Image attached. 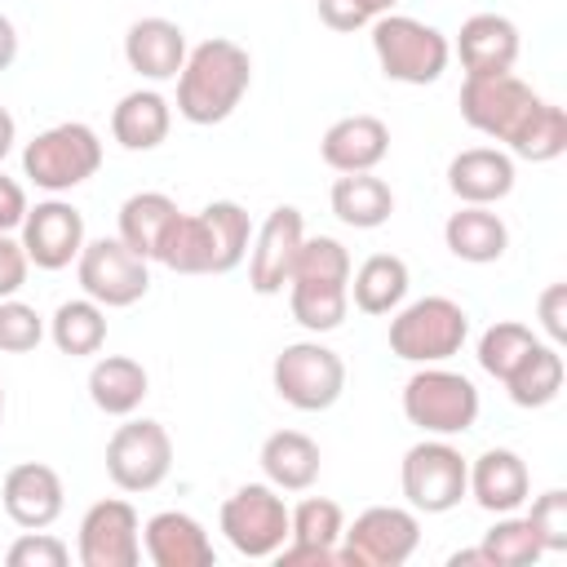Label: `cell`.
<instances>
[{"instance_id":"cell-1","label":"cell","mask_w":567,"mask_h":567,"mask_svg":"<svg viewBox=\"0 0 567 567\" xmlns=\"http://www.w3.org/2000/svg\"><path fill=\"white\" fill-rule=\"evenodd\" d=\"M461 120L492 137L505 142L509 155L549 164L567 151V111L549 97H540L532 84H523L514 71L501 75H465L461 84Z\"/></svg>"},{"instance_id":"cell-2","label":"cell","mask_w":567,"mask_h":567,"mask_svg":"<svg viewBox=\"0 0 567 567\" xmlns=\"http://www.w3.org/2000/svg\"><path fill=\"white\" fill-rule=\"evenodd\" d=\"M252 244V217L235 199H213L199 213H182L159 248V266L177 275H230Z\"/></svg>"},{"instance_id":"cell-3","label":"cell","mask_w":567,"mask_h":567,"mask_svg":"<svg viewBox=\"0 0 567 567\" xmlns=\"http://www.w3.org/2000/svg\"><path fill=\"white\" fill-rule=\"evenodd\" d=\"M252 84V58L226 35L199 40L177 71V115L190 124H221Z\"/></svg>"},{"instance_id":"cell-4","label":"cell","mask_w":567,"mask_h":567,"mask_svg":"<svg viewBox=\"0 0 567 567\" xmlns=\"http://www.w3.org/2000/svg\"><path fill=\"white\" fill-rule=\"evenodd\" d=\"M288 306L306 332H332L350 310V252L332 235H306L288 275Z\"/></svg>"},{"instance_id":"cell-5","label":"cell","mask_w":567,"mask_h":567,"mask_svg":"<svg viewBox=\"0 0 567 567\" xmlns=\"http://www.w3.org/2000/svg\"><path fill=\"white\" fill-rule=\"evenodd\" d=\"M372 53L385 80L399 84H434L447 71L452 44L439 27L408 18V13H381L372 18Z\"/></svg>"},{"instance_id":"cell-6","label":"cell","mask_w":567,"mask_h":567,"mask_svg":"<svg viewBox=\"0 0 567 567\" xmlns=\"http://www.w3.org/2000/svg\"><path fill=\"white\" fill-rule=\"evenodd\" d=\"M403 416L434 439L465 434L478 421V390L465 372L421 363V372H412L403 385Z\"/></svg>"},{"instance_id":"cell-7","label":"cell","mask_w":567,"mask_h":567,"mask_svg":"<svg viewBox=\"0 0 567 567\" xmlns=\"http://www.w3.org/2000/svg\"><path fill=\"white\" fill-rule=\"evenodd\" d=\"M102 168V137L80 124V120H66V124H53L44 133H35L27 146H22V173L49 190V195H62V190H75L80 182H89L93 173Z\"/></svg>"},{"instance_id":"cell-8","label":"cell","mask_w":567,"mask_h":567,"mask_svg":"<svg viewBox=\"0 0 567 567\" xmlns=\"http://www.w3.org/2000/svg\"><path fill=\"white\" fill-rule=\"evenodd\" d=\"M470 337V315L452 297H421L412 306H399L390 319V354L408 363H443L461 354Z\"/></svg>"},{"instance_id":"cell-9","label":"cell","mask_w":567,"mask_h":567,"mask_svg":"<svg viewBox=\"0 0 567 567\" xmlns=\"http://www.w3.org/2000/svg\"><path fill=\"white\" fill-rule=\"evenodd\" d=\"M275 394L297 412H328L346 390V363L323 341H292L270 368Z\"/></svg>"},{"instance_id":"cell-10","label":"cell","mask_w":567,"mask_h":567,"mask_svg":"<svg viewBox=\"0 0 567 567\" xmlns=\"http://www.w3.org/2000/svg\"><path fill=\"white\" fill-rule=\"evenodd\" d=\"M399 483L416 514H447L470 496V461L447 439H421L403 452Z\"/></svg>"},{"instance_id":"cell-11","label":"cell","mask_w":567,"mask_h":567,"mask_svg":"<svg viewBox=\"0 0 567 567\" xmlns=\"http://www.w3.org/2000/svg\"><path fill=\"white\" fill-rule=\"evenodd\" d=\"M421 523L416 509L403 505H372L350 527H341L337 563L341 567H399L416 554Z\"/></svg>"},{"instance_id":"cell-12","label":"cell","mask_w":567,"mask_h":567,"mask_svg":"<svg viewBox=\"0 0 567 567\" xmlns=\"http://www.w3.org/2000/svg\"><path fill=\"white\" fill-rule=\"evenodd\" d=\"M75 279L84 288V297H93L106 310L133 306V301H142L151 292L146 257H137L120 235L84 239V248L75 257Z\"/></svg>"},{"instance_id":"cell-13","label":"cell","mask_w":567,"mask_h":567,"mask_svg":"<svg viewBox=\"0 0 567 567\" xmlns=\"http://www.w3.org/2000/svg\"><path fill=\"white\" fill-rule=\"evenodd\" d=\"M221 536L244 558H275L288 540V505L270 483H244L221 501Z\"/></svg>"},{"instance_id":"cell-14","label":"cell","mask_w":567,"mask_h":567,"mask_svg":"<svg viewBox=\"0 0 567 567\" xmlns=\"http://www.w3.org/2000/svg\"><path fill=\"white\" fill-rule=\"evenodd\" d=\"M173 470V439L159 421L137 416L106 439V474L120 492H155Z\"/></svg>"},{"instance_id":"cell-15","label":"cell","mask_w":567,"mask_h":567,"mask_svg":"<svg viewBox=\"0 0 567 567\" xmlns=\"http://www.w3.org/2000/svg\"><path fill=\"white\" fill-rule=\"evenodd\" d=\"M75 554L84 567H137L142 563V523L128 501H97L80 518Z\"/></svg>"},{"instance_id":"cell-16","label":"cell","mask_w":567,"mask_h":567,"mask_svg":"<svg viewBox=\"0 0 567 567\" xmlns=\"http://www.w3.org/2000/svg\"><path fill=\"white\" fill-rule=\"evenodd\" d=\"M306 239V217L292 204H279L266 213V221L257 226L252 244H248V288L257 297H275L288 288L297 248Z\"/></svg>"},{"instance_id":"cell-17","label":"cell","mask_w":567,"mask_h":567,"mask_svg":"<svg viewBox=\"0 0 567 567\" xmlns=\"http://www.w3.org/2000/svg\"><path fill=\"white\" fill-rule=\"evenodd\" d=\"M22 248H27V261L40 266V270H66L80 248H84V213L66 199H40L35 208H27L22 226Z\"/></svg>"},{"instance_id":"cell-18","label":"cell","mask_w":567,"mask_h":567,"mask_svg":"<svg viewBox=\"0 0 567 567\" xmlns=\"http://www.w3.org/2000/svg\"><path fill=\"white\" fill-rule=\"evenodd\" d=\"M346 514L328 496H306L288 509V540L279 545V567H332Z\"/></svg>"},{"instance_id":"cell-19","label":"cell","mask_w":567,"mask_h":567,"mask_svg":"<svg viewBox=\"0 0 567 567\" xmlns=\"http://www.w3.org/2000/svg\"><path fill=\"white\" fill-rule=\"evenodd\" d=\"M0 505L4 514L22 527V532H40L49 523H58L62 505H66V492H62V478L53 465L44 461H22L4 474L0 483Z\"/></svg>"},{"instance_id":"cell-20","label":"cell","mask_w":567,"mask_h":567,"mask_svg":"<svg viewBox=\"0 0 567 567\" xmlns=\"http://www.w3.org/2000/svg\"><path fill=\"white\" fill-rule=\"evenodd\" d=\"M142 549L155 567H213V540L199 518L182 509H159L142 527Z\"/></svg>"},{"instance_id":"cell-21","label":"cell","mask_w":567,"mask_h":567,"mask_svg":"<svg viewBox=\"0 0 567 567\" xmlns=\"http://www.w3.org/2000/svg\"><path fill=\"white\" fill-rule=\"evenodd\" d=\"M470 496L487 514H518L532 496L527 461L509 447H487L483 456L470 461Z\"/></svg>"},{"instance_id":"cell-22","label":"cell","mask_w":567,"mask_h":567,"mask_svg":"<svg viewBox=\"0 0 567 567\" xmlns=\"http://www.w3.org/2000/svg\"><path fill=\"white\" fill-rule=\"evenodd\" d=\"M518 49H523L518 27L505 13H470L461 22L456 53H461L465 75H501V71H514Z\"/></svg>"},{"instance_id":"cell-23","label":"cell","mask_w":567,"mask_h":567,"mask_svg":"<svg viewBox=\"0 0 567 567\" xmlns=\"http://www.w3.org/2000/svg\"><path fill=\"white\" fill-rule=\"evenodd\" d=\"M319 155L332 173H372L390 155V128L377 115H341L328 124Z\"/></svg>"},{"instance_id":"cell-24","label":"cell","mask_w":567,"mask_h":567,"mask_svg":"<svg viewBox=\"0 0 567 567\" xmlns=\"http://www.w3.org/2000/svg\"><path fill=\"white\" fill-rule=\"evenodd\" d=\"M186 31L173 18H137L124 35V62L142 75V80H177L182 62H186Z\"/></svg>"},{"instance_id":"cell-25","label":"cell","mask_w":567,"mask_h":567,"mask_svg":"<svg viewBox=\"0 0 567 567\" xmlns=\"http://www.w3.org/2000/svg\"><path fill=\"white\" fill-rule=\"evenodd\" d=\"M447 190L461 204H501L514 190V155L501 146H470L452 155Z\"/></svg>"},{"instance_id":"cell-26","label":"cell","mask_w":567,"mask_h":567,"mask_svg":"<svg viewBox=\"0 0 567 567\" xmlns=\"http://www.w3.org/2000/svg\"><path fill=\"white\" fill-rule=\"evenodd\" d=\"M443 244H447L452 257H461L470 266H487V261L505 257L509 226L501 221V213H492V204H461L443 221Z\"/></svg>"},{"instance_id":"cell-27","label":"cell","mask_w":567,"mask_h":567,"mask_svg":"<svg viewBox=\"0 0 567 567\" xmlns=\"http://www.w3.org/2000/svg\"><path fill=\"white\" fill-rule=\"evenodd\" d=\"M177 217H182V208H177L173 195H164V190H137V195H128L120 204V239L137 257L159 261V248H164L168 230L177 226Z\"/></svg>"},{"instance_id":"cell-28","label":"cell","mask_w":567,"mask_h":567,"mask_svg":"<svg viewBox=\"0 0 567 567\" xmlns=\"http://www.w3.org/2000/svg\"><path fill=\"white\" fill-rule=\"evenodd\" d=\"M261 474H266V483L270 487H279V492H306V487H315V478H319V465H323V452H319V443L310 439V434H301V430H275L266 443H261Z\"/></svg>"},{"instance_id":"cell-29","label":"cell","mask_w":567,"mask_h":567,"mask_svg":"<svg viewBox=\"0 0 567 567\" xmlns=\"http://www.w3.org/2000/svg\"><path fill=\"white\" fill-rule=\"evenodd\" d=\"M173 128V106L155 89H133L111 111V137L124 151H155Z\"/></svg>"},{"instance_id":"cell-30","label":"cell","mask_w":567,"mask_h":567,"mask_svg":"<svg viewBox=\"0 0 567 567\" xmlns=\"http://www.w3.org/2000/svg\"><path fill=\"white\" fill-rule=\"evenodd\" d=\"M146 394H151V377L128 354H102L89 368V399L106 416H133Z\"/></svg>"},{"instance_id":"cell-31","label":"cell","mask_w":567,"mask_h":567,"mask_svg":"<svg viewBox=\"0 0 567 567\" xmlns=\"http://www.w3.org/2000/svg\"><path fill=\"white\" fill-rule=\"evenodd\" d=\"M408 297V261L394 252H372L350 270V301L363 315H394Z\"/></svg>"},{"instance_id":"cell-32","label":"cell","mask_w":567,"mask_h":567,"mask_svg":"<svg viewBox=\"0 0 567 567\" xmlns=\"http://www.w3.org/2000/svg\"><path fill=\"white\" fill-rule=\"evenodd\" d=\"M328 199H332L337 221H346L354 230H377L394 213V190L377 173H341L332 182V195Z\"/></svg>"},{"instance_id":"cell-33","label":"cell","mask_w":567,"mask_h":567,"mask_svg":"<svg viewBox=\"0 0 567 567\" xmlns=\"http://www.w3.org/2000/svg\"><path fill=\"white\" fill-rule=\"evenodd\" d=\"M49 337L62 354L71 359H84V354H97L106 346V306H97L93 297H71L53 310L49 319Z\"/></svg>"},{"instance_id":"cell-34","label":"cell","mask_w":567,"mask_h":567,"mask_svg":"<svg viewBox=\"0 0 567 567\" xmlns=\"http://www.w3.org/2000/svg\"><path fill=\"white\" fill-rule=\"evenodd\" d=\"M501 385L509 390V399L518 408H545V403H554L558 390H563V354H558V346L536 341V350Z\"/></svg>"},{"instance_id":"cell-35","label":"cell","mask_w":567,"mask_h":567,"mask_svg":"<svg viewBox=\"0 0 567 567\" xmlns=\"http://www.w3.org/2000/svg\"><path fill=\"white\" fill-rule=\"evenodd\" d=\"M478 549H483L487 567H527V563H536L545 554L536 532H532V523L518 518V514H496V523L483 532Z\"/></svg>"},{"instance_id":"cell-36","label":"cell","mask_w":567,"mask_h":567,"mask_svg":"<svg viewBox=\"0 0 567 567\" xmlns=\"http://www.w3.org/2000/svg\"><path fill=\"white\" fill-rule=\"evenodd\" d=\"M536 341H540V337H536L527 323L501 319V323H492V328L478 337V368H483L487 377L505 381V377L536 350Z\"/></svg>"},{"instance_id":"cell-37","label":"cell","mask_w":567,"mask_h":567,"mask_svg":"<svg viewBox=\"0 0 567 567\" xmlns=\"http://www.w3.org/2000/svg\"><path fill=\"white\" fill-rule=\"evenodd\" d=\"M44 341V319L35 306L18 301V297H4L0 301V350L4 354H27Z\"/></svg>"},{"instance_id":"cell-38","label":"cell","mask_w":567,"mask_h":567,"mask_svg":"<svg viewBox=\"0 0 567 567\" xmlns=\"http://www.w3.org/2000/svg\"><path fill=\"white\" fill-rule=\"evenodd\" d=\"M540 540L545 554H563L567 549V492L563 487H549L532 501V509L523 514Z\"/></svg>"},{"instance_id":"cell-39","label":"cell","mask_w":567,"mask_h":567,"mask_svg":"<svg viewBox=\"0 0 567 567\" xmlns=\"http://www.w3.org/2000/svg\"><path fill=\"white\" fill-rule=\"evenodd\" d=\"M66 558H71V549L58 536H49L44 527L40 532H22L4 554L9 567H66Z\"/></svg>"},{"instance_id":"cell-40","label":"cell","mask_w":567,"mask_h":567,"mask_svg":"<svg viewBox=\"0 0 567 567\" xmlns=\"http://www.w3.org/2000/svg\"><path fill=\"white\" fill-rule=\"evenodd\" d=\"M27 270H31V261H27L22 239H13L9 230H0V301L4 297H18V288L27 284Z\"/></svg>"},{"instance_id":"cell-41","label":"cell","mask_w":567,"mask_h":567,"mask_svg":"<svg viewBox=\"0 0 567 567\" xmlns=\"http://www.w3.org/2000/svg\"><path fill=\"white\" fill-rule=\"evenodd\" d=\"M536 310H540V328L549 332V346H563L567 341V284H549Z\"/></svg>"},{"instance_id":"cell-42","label":"cell","mask_w":567,"mask_h":567,"mask_svg":"<svg viewBox=\"0 0 567 567\" xmlns=\"http://www.w3.org/2000/svg\"><path fill=\"white\" fill-rule=\"evenodd\" d=\"M319 22L332 27V31H359V27H368L372 18L363 13L359 0H319Z\"/></svg>"},{"instance_id":"cell-43","label":"cell","mask_w":567,"mask_h":567,"mask_svg":"<svg viewBox=\"0 0 567 567\" xmlns=\"http://www.w3.org/2000/svg\"><path fill=\"white\" fill-rule=\"evenodd\" d=\"M27 208H31V204H27V190H22L13 177L0 173V230L13 235V230L22 226V217H27Z\"/></svg>"},{"instance_id":"cell-44","label":"cell","mask_w":567,"mask_h":567,"mask_svg":"<svg viewBox=\"0 0 567 567\" xmlns=\"http://www.w3.org/2000/svg\"><path fill=\"white\" fill-rule=\"evenodd\" d=\"M13 58H18V27L0 13V71H9Z\"/></svg>"},{"instance_id":"cell-45","label":"cell","mask_w":567,"mask_h":567,"mask_svg":"<svg viewBox=\"0 0 567 567\" xmlns=\"http://www.w3.org/2000/svg\"><path fill=\"white\" fill-rule=\"evenodd\" d=\"M13 142H18V124H13V115L0 106V159L13 151Z\"/></svg>"},{"instance_id":"cell-46","label":"cell","mask_w":567,"mask_h":567,"mask_svg":"<svg viewBox=\"0 0 567 567\" xmlns=\"http://www.w3.org/2000/svg\"><path fill=\"white\" fill-rule=\"evenodd\" d=\"M447 563H452V567H465V563H478V567H487V558H483V549H478V545H474V549H456Z\"/></svg>"},{"instance_id":"cell-47","label":"cell","mask_w":567,"mask_h":567,"mask_svg":"<svg viewBox=\"0 0 567 567\" xmlns=\"http://www.w3.org/2000/svg\"><path fill=\"white\" fill-rule=\"evenodd\" d=\"M359 4H363V13H368V18H381V13H394V4H399V0H359Z\"/></svg>"},{"instance_id":"cell-48","label":"cell","mask_w":567,"mask_h":567,"mask_svg":"<svg viewBox=\"0 0 567 567\" xmlns=\"http://www.w3.org/2000/svg\"><path fill=\"white\" fill-rule=\"evenodd\" d=\"M0 425H4V390H0Z\"/></svg>"}]
</instances>
